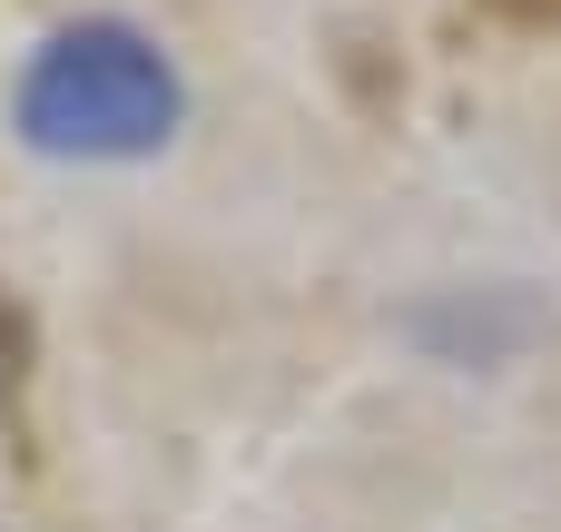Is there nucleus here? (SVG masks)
<instances>
[{"label": "nucleus", "mask_w": 561, "mask_h": 532, "mask_svg": "<svg viewBox=\"0 0 561 532\" xmlns=\"http://www.w3.org/2000/svg\"><path fill=\"white\" fill-rule=\"evenodd\" d=\"M493 20H513V30H561V0H483Z\"/></svg>", "instance_id": "obj_3"}, {"label": "nucleus", "mask_w": 561, "mask_h": 532, "mask_svg": "<svg viewBox=\"0 0 561 532\" xmlns=\"http://www.w3.org/2000/svg\"><path fill=\"white\" fill-rule=\"evenodd\" d=\"M178 118H187V79L138 20L49 30L10 89V128L39 158H158Z\"/></svg>", "instance_id": "obj_1"}, {"label": "nucleus", "mask_w": 561, "mask_h": 532, "mask_svg": "<svg viewBox=\"0 0 561 532\" xmlns=\"http://www.w3.org/2000/svg\"><path fill=\"white\" fill-rule=\"evenodd\" d=\"M30 365H39V326H30V306L0 286V425H10V405H20V385H30Z\"/></svg>", "instance_id": "obj_2"}]
</instances>
